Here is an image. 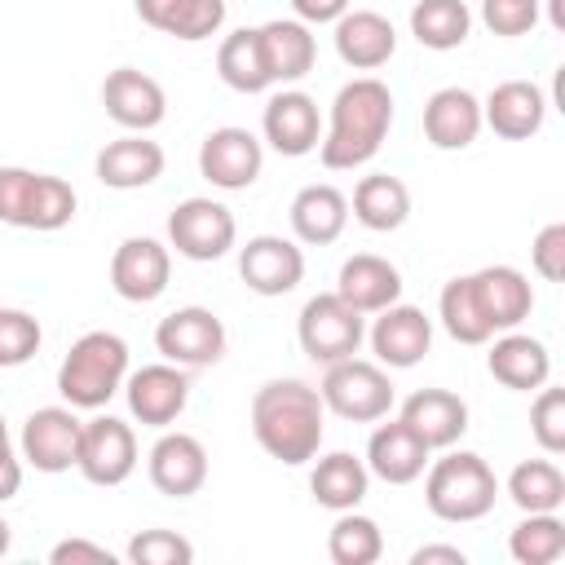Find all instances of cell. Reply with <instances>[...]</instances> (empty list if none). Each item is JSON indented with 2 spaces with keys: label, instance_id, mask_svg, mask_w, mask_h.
Segmentation results:
<instances>
[{
  "label": "cell",
  "instance_id": "obj_42",
  "mask_svg": "<svg viewBox=\"0 0 565 565\" xmlns=\"http://www.w3.org/2000/svg\"><path fill=\"white\" fill-rule=\"evenodd\" d=\"M534 406H530V433L534 441L547 450V455H561L565 450V388H534Z\"/></svg>",
  "mask_w": 565,
  "mask_h": 565
},
{
  "label": "cell",
  "instance_id": "obj_11",
  "mask_svg": "<svg viewBox=\"0 0 565 565\" xmlns=\"http://www.w3.org/2000/svg\"><path fill=\"white\" fill-rule=\"evenodd\" d=\"M172 278V247L150 238V234H132L115 247L110 256V287L119 300L128 305H150L168 291Z\"/></svg>",
  "mask_w": 565,
  "mask_h": 565
},
{
  "label": "cell",
  "instance_id": "obj_22",
  "mask_svg": "<svg viewBox=\"0 0 565 565\" xmlns=\"http://www.w3.org/2000/svg\"><path fill=\"white\" fill-rule=\"evenodd\" d=\"M547 119V97L539 84L530 79H503L490 88V97L481 102V124L503 137V141H525L543 128Z\"/></svg>",
  "mask_w": 565,
  "mask_h": 565
},
{
  "label": "cell",
  "instance_id": "obj_3",
  "mask_svg": "<svg viewBox=\"0 0 565 565\" xmlns=\"http://www.w3.org/2000/svg\"><path fill=\"white\" fill-rule=\"evenodd\" d=\"M499 499V477L494 468L472 455V450H455L446 446L441 459H428L424 468V503L437 521L463 525V521H481Z\"/></svg>",
  "mask_w": 565,
  "mask_h": 565
},
{
  "label": "cell",
  "instance_id": "obj_9",
  "mask_svg": "<svg viewBox=\"0 0 565 565\" xmlns=\"http://www.w3.org/2000/svg\"><path fill=\"white\" fill-rule=\"evenodd\" d=\"M79 437H84V419L75 415V406H40L22 424L18 455L35 472H49V477L71 472L79 459Z\"/></svg>",
  "mask_w": 565,
  "mask_h": 565
},
{
  "label": "cell",
  "instance_id": "obj_20",
  "mask_svg": "<svg viewBox=\"0 0 565 565\" xmlns=\"http://www.w3.org/2000/svg\"><path fill=\"white\" fill-rule=\"evenodd\" d=\"M331 26H335V35H331L335 40V53L353 71H380L397 53V31L375 9H344Z\"/></svg>",
  "mask_w": 565,
  "mask_h": 565
},
{
  "label": "cell",
  "instance_id": "obj_35",
  "mask_svg": "<svg viewBox=\"0 0 565 565\" xmlns=\"http://www.w3.org/2000/svg\"><path fill=\"white\" fill-rule=\"evenodd\" d=\"M216 75L234 93H265L269 88V75H265V62H260V44H256V26L230 31L221 40V49H216Z\"/></svg>",
  "mask_w": 565,
  "mask_h": 565
},
{
  "label": "cell",
  "instance_id": "obj_17",
  "mask_svg": "<svg viewBox=\"0 0 565 565\" xmlns=\"http://www.w3.org/2000/svg\"><path fill=\"white\" fill-rule=\"evenodd\" d=\"M366 340H371V353H375L380 366L406 371V366L424 362V353L433 349V318L424 309H415V305L393 300L388 309L375 313Z\"/></svg>",
  "mask_w": 565,
  "mask_h": 565
},
{
  "label": "cell",
  "instance_id": "obj_44",
  "mask_svg": "<svg viewBox=\"0 0 565 565\" xmlns=\"http://www.w3.org/2000/svg\"><path fill=\"white\" fill-rule=\"evenodd\" d=\"M530 265H534V274H539L543 282H565V225H561V221H552V225H543V230L534 234V243H530Z\"/></svg>",
  "mask_w": 565,
  "mask_h": 565
},
{
  "label": "cell",
  "instance_id": "obj_52",
  "mask_svg": "<svg viewBox=\"0 0 565 565\" xmlns=\"http://www.w3.org/2000/svg\"><path fill=\"white\" fill-rule=\"evenodd\" d=\"M0 441H9V428H4V415H0Z\"/></svg>",
  "mask_w": 565,
  "mask_h": 565
},
{
  "label": "cell",
  "instance_id": "obj_48",
  "mask_svg": "<svg viewBox=\"0 0 565 565\" xmlns=\"http://www.w3.org/2000/svg\"><path fill=\"white\" fill-rule=\"evenodd\" d=\"M18 490H22V455L9 441H0V503H9Z\"/></svg>",
  "mask_w": 565,
  "mask_h": 565
},
{
  "label": "cell",
  "instance_id": "obj_5",
  "mask_svg": "<svg viewBox=\"0 0 565 565\" xmlns=\"http://www.w3.org/2000/svg\"><path fill=\"white\" fill-rule=\"evenodd\" d=\"M318 397L331 415H340L349 424H375V419H388V411H393V380L380 362H366L353 353V358H340L327 366Z\"/></svg>",
  "mask_w": 565,
  "mask_h": 565
},
{
  "label": "cell",
  "instance_id": "obj_36",
  "mask_svg": "<svg viewBox=\"0 0 565 565\" xmlns=\"http://www.w3.org/2000/svg\"><path fill=\"white\" fill-rule=\"evenodd\" d=\"M327 556L335 565H375L384 556V534L371 516H362L358 508L340 512L331 534H327Z\"/></svg>",
  "mask_w": 565,
  "mask_h": 565
},
{
  "label": "cell",
  "instance_id": "obj_1",
  "mask_svg": "<svg viewBox=\"0 0 565 565\" xmlns=\"http://www.w3.org/2000/svg\"><path fill=\"white\" fill-rule=\"evenodd\" d=\"M327 406L318 388L305 380H269L252 397V433L260 450L287 468H300L318 459V446L327 437Z\"/></svg>",
  "mask_w": 565,
  "mask_h": 565
},
{
  "label": "cell",
  "instance_id": "obj_37",
  "mask_svg": "<svg viewBox=\"0 0 565 565\" xmlns=\"http://www.w3.org/2000/svg\"><path fill=\"white\" fill-rule=\"evenodd\" d=\"M508 552L516 565H552L565 556V521L556 512H525V521L508 534Z\"/></svg>",
  "mask_w": 565,
  "mask_h": 565
},
{
  "label": "cell",
  "instance_id": "obj_47",
  "mask_svg": "<svg viewBox=\"0 0 565 565\" xmlns=\"http://www.w3.org/2000/svg\"><path fill=\"white\" fill-rule=\"evenodd\" d=\"M344 9H349V0H291V13H296L305 26H327V22H335Z\"/></svg>",
  "mask_w": 565,
  "mask_h": 565
},
{
  "label": "cell",
  "instance_id": "obj_27",
  "mask_svg": "<svg viewBox=\"0 0 565 565\" xmlns=\"http://www.w3.org/2000/svg\"><path fill=\"white\" fill-rule=\"evenodd\" d=\"M335 296L344 305H353L358 313H380L388 309L393 300H402V269L375 252H353L344 265H340V278H335Z\"/></svg>",
  "mask_w": 565,
  "mask_h": 565
},
{
  "label": "cell",
  "instance_id": "obj_15",
  "mask_svg": "<svg viewBox=\"0 0 565 565\" xmlns=\"http://www.w3.org/2000/svg\"><path fill=\"white\" fill-rule=\"evenodd\" d=\"M463 278H468V296H472L481 322L490 327V335L512 331V327H521L530 318L534 287H530V278L521 269H512V265H486V269L463 274Z\"/></svg>",
  "mask_w": 565,
  "mask_h": 565
},
{
  "label": "cell",
  "instance_id": "obj_24",
  "mask_svg": "<svg viewBox=\"0 0 565 565\" xmlns=\"http://www.w3.org/2000/svg\"><path fill=\"white\" fill-rule=\"evenodd\" d=\"M256 44H260L269 84H296L318 62V40L300 18H274V22L256 26Z\"/></svg>",
  "mask_w": 565,
  "mask_h": 565
},
{
  "label": "cell",
  "instance_id": "obj_18",
  "mask_svg": "<svg viewBox=\"0 0 565 565\" xmlns=\"http://www.w3.org/2000/svg\"><path fill=\"white\" fill-rule=\"evenodd\" d=\"M260 132L265 141L282 154V159H300V154H313L318 141H322V115H318V102L300 88H282L265 102V115H260Z\"/></svg>",
  "mask_w": 565,
  "mask_h": 565
},
{
  "label": "cell",
  "instance_id": "obj_34",
  "mask_svg": "<svg viewBox=\"0 0 565 565\" xmlns=\"http://www.w3.org/2000/svg\"><path fill=\"white\" fill-rule=\"evenodd\" d=\"M508 499L521 512H561V503H565V472L552 459H521L508 472Z\"/></svg>",
  "mask_w": 565,
  "mask_h": 565
},
{
  "label": "cell",
  "instance_id": "obj_43",
  "mask_svg": "<svg viewBox=\"0 0 565 565\" xmlns=\"http://www.w3.org/2000/svg\"><path fill=\"white\" fill-rule=\"evenodd\" d=\"M539 4L543 0H481V22L494 35L516 40V35H530L539 26Z\"/></svg>",
  "mask_w": 565,
  "mask_h": 565
},
{
  "label": "cell",
  "instance_id": "obj_7",
  "mask_svg": "<svg viewBox=\"0 0 565 565\" xmlns=\"http://www.w3.org/2000/svg\"><path fill=\"white\" fill-rule=\"evenodd\" d=\"M238 238V221L221 199H181L168 216V247H177V256L185 260H221Z\"/></svg>",
  "mask_w": 565,
  "mask_h": 565
},
{
  "label": "cell",
  "instance_id": "obj_41",
  "mask_svg": "<svg viewBox=\"0 0 565 565\" xmlns=\"http://www.w3.org/2000/svg\"><path fill=\"white\" fill-rule=\"evenodd\" d=\"M40 322L26 309H0V366H22L40 353Z\"/></svg>",
  "mask_w": 565,
  "mask_h": 565
},
{
  "label": "cell",
  "instance_id": "obj_16",
  "mask_svg": "<svg viewBox=\"0 0 565 565\" xmlns=\"http://www.w3.org/2000/svg\"><path fill=\"white\" fill-rule=\"evenodd\" d=\"M102 106L106 115L128 128V132H150L163 124L168 115V93L154 75L137 71V66H115L106 79H102Z\"/></svg>",
  "mask_w": 565,
  "mask_h": 565
},
{
  "label": "cell",
  "instance_id": "obj_23",
  "mask_svg": "<svg viewBox=\"0 0 565 565\" xmlns=\"http://www.w3.org/2000/svg\"><path fill=\"white\" fill-rule=\"evenodd\" d=\"M428 450H446L468 433V402L450 388H415L397 415Z\"/></svg>",
  "mask_w": 565,
  "mask_h": 565
},
{
  "label": "cell",
  "instance_id": "obj_30",
  "mask_svg": "<svg viewBox=\"0 0 565 565\" xmlns=\"http://www.w3.org/2000/svg\"><path fill=\"white\" fill-rule=\"evenodd\" d=\"M137 18L172 40H212L225 26V0H132Z\"/></svg>",
  "mask_w": 565,
  "mask_h": 565
},
{
  "label": "cell",
  "instance_id": "obj_10",
  "mask_svg": "<svg viewBox=\"0 0 565 565\" xmlns=\"http://www.w3.org/2000/svg\"><path fill=\"white\" fill-rule=\"evenodd\" d=\"M265 168V141L252 128L225 124L199 141V177L216 190H247Z\"/></svg>",
  "mask_w": 565,
  "mask_h": 565
},
{
  "label": "cell",
  "instance_id": "obj_4",
  "mask_svg": "<svg viewBox=\"0 0 565 565\" xmlns=\"http://www.w3.org/2000/svg\"><path fill=\"white\" fill-rule=\"evenodd\" d=\"M128 380V344L115 331H84L57 366V393L75 411H102Z\"/></svg>",
  "mask_w": 565,
  "mask_h": 565
},
{
  "label": "cell",
  "instance_id": "obj_33",
  "mask_svg": "<svg viewBox=\"0 0 565 565\" xmlns=\"http://www.w3.org/2000/svg\"><path fill=\"white\" fill-rule=\"evenodd\" d=\"M468 31H472V9L463 0H415L411 4V35L433 53L459 49Z\"/></svg>",
  "mask_w": 565,
  "mask_h": 565
},
{
  "label": "cell",
  "instance_id": "obj_21",
  "mask_svg": "<svg viewBox=\"0 0 565 565\" xmlns=\"http://www.w3.org/2000/svg\"><path fill=\"white\" fill-rule=\"evenodd\" d=\"M163 146L150 141L146 132H124L115 141H106L93 159V172L106 190H141L154 185L163 177Z\"/></svg>",
  "mask_w": 565,
  "mask_h": 565
},
{
  "label": "cell",
  "instance_id": "obj_2",
  "mask_svg": "<svg viewBox=\"0 0 565 565\" xmlns=\"http://www.w3.org/2000/svg\"><path fill=\"white\" fill-rule=\"evenodd\" d=\"M393 128V93L384 79L375 75H358L349 79L335 97H331V124L318 141V159L331 172H353L362 163H371L384 146Z\"/></svg>",
  "mask_w": 565,
  "mask_h": 565
},
{
  "label": "cell",
  "instance_id": "obj_13",
  "mask_svg": "<svg viewBox=\"0 0 565 565\" xmlns=\"http://www.w3.org/2000/svg\"><path fill=\"white\" fill-rule=\"evenodd\" d=\"M124 397H128V411L137 424L168 428L190 406V371L177 362H150L141 371H128Z\"/></svg>",
  "mask_w": 565,
  "mask_h": 565
},
{
  "label": "cell",
  "instance_id": "obj_14",
  "mask_svg": "<svg viewBox=\"0 0 565 565\" xmlns=\"http://www.w3.org/2000/svg\"><path fill=\"white\" fill-rule=\"evenodd\" d=\"M238 278L256 296H287L305 278V252L296 238L282 234H256L238 247Z\"/></svg>",
  "mask_w": 565,
  "mask_h": 565
},
{
  "label": "cell",
  "instance_id": "obj_38",
  "mask_svg": "<svg viewBox=\"0 0 565 565\" xmlns=\"http://www.w3.org/2000/svg\"><path fill=\"white\" fill-rule=\"evenodd\" d=\"M75 185L66 177H53V172H35V185H31V203H26V216H22V230H40V234H53L62 225H71L75 216Z\"/></svg>",
  "mask_w": 565,
  "mask_h": 565
},
{
  "label": "cell",
  "instance_id": "obj_8",
  "mask_svg": "<svg viewBox=\"0 0 565 565\" xmlns=\"http://www.w3.org/2000/svg\"><path fill=\"white\" fill-rule=\"evenodd\" d=\"M154 349L163 353V362H177L185 371L212 366L225 358V322L203 305L172 309L154 327Z\"/></svg>",
  "mask_w": 565,
  "mask_h": 565
},
{
  "label": "cell",
  "instance_id": "obj_25",
  "mask_svg": "<svg viewBox=\"0 0 565 565\" xmlns=\"http://www.w3.org/2000/svg\"><path fill=\"white\" fill-rule=\"evenodd\" d=\"M481 128V102L459 84H446L424 102V141L433 150H468Z\"/></svg>",
  "mask_w": 565,
  "mask_h": 565
},
{
  "label": "cell",
  "instance_id": "obj_29",
  "mask_svg": "<svg viewBox=\"0 0 565 565\" xmlns=\"http://www.w3.org/2000/svg\"><path fill=\"white\" fill-rule=\"evenodd\" d=\"M287 216H291L296 243H305V247H327V243H335V238L344 234V225H349V194L335 190V185H327V181H313V185L296 190Z\"/></svg>",
  "mask_w": 565,
  "mask_h": 565
},
{
  "label": "cell",
  "instance_id": "obj_39",
  "mask_svg": "<svg viewBox=\"0 0 565 565\" xmlns=\"http://www.w3.org/2000/svg\"><path fill=\"white\" fill-rule=\"evenodd\" d=\"M437 318H441L446 335H450V340H459V344H490V340H494V335H490V327L481 322V313H477L472 296H468V278H450V282L441 287Z\"/></svg>",
  "mask_w": 565,
  "mask_h": 565
},
{
  "label": "cell",
  "instance_id": "obj_32",
  "mask_svg": "<svg viewBox=\"0 0 565 565\" xmlns=\"http://www.w3.org/2000/svg\"><path fill=\"white\" fill-rule=\"evenodd\" d=\"M366 486H371V472H366V459L349 455V450H331L313 463L309 472V490L322 508L331 512H349L366 499Z\"/></svg>",
  "mask_w": 565,
  "mask_h": 565
},
{
  "label": "cell",
  "instance_id": "obj_40",
  "mask_svg": "<svg viewBox=\"0 0 565 565\" xmlns=\"http://www.w3.org/2000/svg\"><path fill=\"white\" fill-rule=\"evenodd\" d=\"M124 556L132 565H190L194 561V543L181 539L177 530H141V534H132Z\"/></svg>",
  "mask_w": 565,
  "mask_h": 565
},
{
  "label": "cell",
  "instance_id": "obj_6",
  "mask_svg": "<svg viewBox=\"0 0 565 565\" xmlns=\"http://www.w3.org/2000/svg\"><path fill=\"white\" fill-rule=\"evenodd\" d=\"M296 335L309 362L331 366L340 358H353L366 340V313H358L353 305H344L335 291H318L305 300L300 318H296Z\"/></svg>",
  "mask_w": 565,
  "mask_h": 565
},
{
  "label": "cell",
  "instance_id": "obj_51",
  "mask_svg": "<svg viewBox=\"0 0 565 565\" xmlns=\"http://www.w3.org/2000/svg\"><path fill=\"white\" fill-rule=\"evenodd\" d=\"M9 543H13V530H9V521H4V516H0V556H4V552H9Z\"/></svg>",
  "mask_w": 565,
  "mask_h": 565
},
{
  "label": "cell",
  "instance_id": "obj_12",
  "mask_svg": "<svg viewBox=\"0 0 565 565\" xmlns=\"http://www.w3.org/2000/svg\"><path fill=\"white\" fill-rule=\"evenodd\" d=\"M75 468L93 486H124L132 477V468H137V433H132V424H124L119 415L84 419Z\"/></svg>",
  "mask_w": 565,
  "mask_h": 565
},
{
  "label": "cell",
  "instance_id": "obj_28",
  "mask_svg": "<svg viewBox=\"0 0 565 565\" xmlns=\"http://www.w3.org/2000/svg\"><path fill=\"white\" fill-rule=\"evenodd\" d=\"M375 424H380V419H375ZM428 459H433V450H428L402 419L380 424V428L371 433V441H366V472L380 477V481H388V486H411V481H419L424 468H428Z\"/></svg>",
  "mask_w": 565,
  "mask_h": 565
},
{
  "label": "cell",
  "instance_id": "obj_50",
  "mask_svg": "<svg viewBox=\"0 0 565 565\" xmlns=\"http://www.w3.org/2000/svg\"><path fill=\"white\" fill-rule=\"evenodd\" d=\"M547 22L552 31H565V0H547Z\"/></svg>",
  "mask_w": 565,
  "mask_h": 565
},
{
  "label": "cell",
  "instance_id": "obj_19",
  "mask_svg": "<svg viewBox=\"0 0 565 565\" xmlns=\"http://www.w3.org/2000/svg\"><path fill=\"white\" fill-rule=\"evenodd\" d=\"M150 486L168 499H190L207 486V450L194 433H163L146 455Z\"/></svg>",
  "mask_w": 565,
  "mask_h": 565
},
{
  "label": "cell",
  "instance_id": "obj_31",
  "mask_svg": "<svg viewBox=\"0 0 565 565\" xmlns=\"http://www.w3.org/2000/svg\"><path fill=\"white\" fill-rule=\"evenodd\" d=\"M349 212L358 216V225L375 230V234H388V230H402L406 216H411V190L402 177H388V172H371L353 185V199H349Z\"/></svg>",
  "mask_w": 565,
  "mask_h": 565
},
{
  "label": "cell",
  "instance_id": "obj_49",
  "mask_svg": "<svg viewBox=\"0 0 565 565\" xmlns=\"http://www.w3.org/2000/svg\"><path fill=\"white\" fill-rule=\"evenodd\" d=\"M411 565H468V552L455 543H424L411 552Z\"/></svg>",
  "mask_w": 565,
  "mask_h": 565
},
{
  "label": "cell",
  "instance_id": "obj_26",
  "mask_svg": "<svg viewBox=\"0 0 565 565\" xmlns=\"http://www.w3.org/2000/svg\"><path fill=\"white\" fill-rule=\"evenodd\" d=\"M486 366L512 393H534V388H543L552 380V353H547V344L539 335L516 331V327L512 331H499V340L486 353Z\"/></svg>",
  "mask_w": 565,
  "mask_h": 565
},
{
  "label": "cell",
  "instance_id": "obj_45",
  "mask_svg": "<svg viewBox=\"0 0 565 565\" xmlns=\"http://www.w3.org/2000/svg\"><path fill=\"white\" fill-rule=\"evenodd\" d=\"M31 185H35L31 168H0V221L4 225L22 230V216H26V203H31Z\"/></svg>",
  "mask_w": 565,
  "mask_h": 565
},
{
  "label": "cell",
  "instance_id": "obj_46",
  "mask_svg": "<svg viewBox=\"0 0 565 565\" xmlns=\"http://www.w3.org/2000/svg\"><path fill=\"white\" fill-rule=\"evenodd\" d=\"M49 565H115V552L88 539H62L49 552Z\"/></svg>",
  "mask_w": 565,
  "mask_h": 565
}]
</instances>
